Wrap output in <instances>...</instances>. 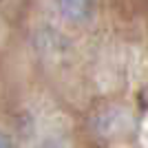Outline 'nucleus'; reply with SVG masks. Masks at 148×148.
Masks as SVG:
<instances>
[{"instance_id": "f257e3e1", "label": "nucleus", "mask_w": 148, "mask_h": 148, "mask_svg": "<svg viewBox=\"0 0 148 148\" xmlns=\"http://www.w3.org/2000/svg\"><path fill=\"white\" fill-rule=\"evenodd\" d=\"M58 9L69 22L88 25L97 13V0H58Z\"/></svg>"}, {"instance_id": "f03ea898", "label": "nucleus", "mask_w": 148, "mask_h": 148, "mask_svg": "<svg viewBox=\"0 0 148 148\" xmlns=\"http://www.w3.org/2000/svg\"><path fill=\"white\" fill-rule=\"evenodd\" d=\"M0 148H16V144H13V139L9 135L0 133Z\"/></svg>"}, {"instance_id": "7ed1b4c3", "label": "nucleus", "mask_w": 148, "mask_h": 148, "mask_svg": "<svg viewBox=\"0 0 148 148\" xmlns=\"http://www.w3.org/2000/svg\"><path fill=\"white\" fill-rule=\"evenodd\" d=\"M38 148H66L62 142H58V139H47V142H42Z\"/></svg>"}]
</instances>
